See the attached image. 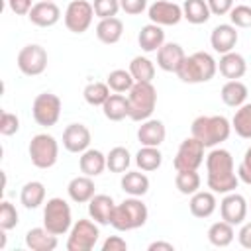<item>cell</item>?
Listing matches in <instances>:
<instances>
[{"label": "cell", "instance_id": "obj_2", "mask_svg": "<svg viewBox=\"0 0 251 251\" xmlns=\"http://www.w3.org/2000/svg\"><path fill=\"white\" fill-rule=\"evenodd\" d=\"M231 133V122L226 116H198L190 126V135L200 139L204 147L214 149Z\"/></svg>", "mask_w": 251, "mask_h": 251}, {"label": "cell", "instance_id": "obj_1", "mask_svg": "<svg viewBox=\"0 0 251 251\" xmlns=\"http://www.w3.org/2000/svg\"><path fill=\"white\" fill-rule=\"evenodd\" d=\"M206 182L216 194H227L237 188L239 176L233 167V157L227 149L214 147L206 155Z\"/></svg>", "mask_w": 251, "mask_h": 251}, {"label": "cell", "instance_id": "obj_31", "mask_svg": "<svg viewBox=\"0 0 251 251\" xmlns=\"http://www.w3.org/2000/svg\"><path fill=\"white\" fill-rule=\"evenodd\" d=\"M102 112L104 116L110 120V122H122L126 118H129V104H127V98L124 94H110V98L104 102L102 106Z\"/></svg>", "mask_w": 251, "mask_h": 251}, {"label": "cell", "instance_id": "obj_10", "mask_svg": "<svg viewBox=\"0 0 251 251\" xmlns=\"http://www.w3.org/2000/svg\"><path fill=\"white\" fill-rule=\"evenodd\" d=\"M204 143L200 139H196L194 135L186 137L180 141L176 155L173 159V165L176 171H198V167L204 163Z\"/></svg>", "mask_w": 251, "mask_h": 251}, {"label": "cell", "instance_id": "obj_24", "mask_svg": "<svg viewBox=\"0 0 251 251\" xmlns=\"http://www.w3.org/2000/svg\"><path fill=\"white\" fill-rule=\"evenodd\" d=\"M137 43L145 53H157L165 43V31L157 24H147L137 33Z\"/></svg>", "mask_w": 251, "mask_h": 251}, {"label": "cell", "instance_id": "obj_34", "mask_svg": "<svg viewBox=\"0 0 251 251\" xmlns=\"http://www.w3.org/2000/svg\"><path fill=\"white\" fill-rule=\"evenodd\" d=\"M208 241L214 245V247H227L233 237H235V231H233V226L226 220H220V222H214L210 227H208Z\"/></svg>", "mask_w": 251, "mask_h": 251}, {"label": "cell", "instance_id": "obj_49", "mask_svg": "<svg viewBox=\"0 0 251 251\" xmlns=\"http://www.w3.org/2000/svg\"><path fill=\"white\" fill-rule=\"evenodd\" d=\"M8 8L16 16H27L29 10L33 8V0H8Z\"/></svg>", "mask_w": 251, "mask_h": 251}, {"label": "cell", "instance_id": "obj_23", "mask_svg": "<svg viewBox=\"0 0 251 251\" xmlns=\"http://www.w3.org/2000/svg\"><path fill=\"white\" fill-rule=\"evenodd\" d=\"M218 71L222 76H226L227 80H239L245 71H247V63H245V57L235 53V51H229V53H224L218 61Z\"/></svg>", "mask_w": 251, "mask_h": 251}, {"label": "cell", "instance_id": "obj_52", "mask_svg": "<svg viewBox=\"0 0 251 251\" xmlns=\"http://www.w3.org/2000/svg\"><path fill=\"white\" fill-rule=\"evenodd\" d=\"M47 2H55V0H47Z\"/></svg>", "mask_w": 251, "mask_h": 251}, {"label": "cell", "instance_id": "obj_25", "mask_svg": "<svg viewBox=\"0 0 251 251\" xmlns=\"http://www.w3.org/2000/svg\"><path fill=\"white\" fill-rule=\"evenodd\" d=\"M25 245L31 251H53L59 245V239L47 227H31L25 233Z\"/></svg>", "mask_w": 251, "mask_h": 251}, {"label": "cell", "instance_id": "obj_3", "mask_svg": "<svg viewBox=\"0 0 251 251\" xmlns=\"http://www.w3.org/2000/svg\"><path fill=\"white\" fill-rule=\"evenodd\" d=\"M216 73H218V61L206 51H196L184 57L180 69L176 71V76L182 82L200 84V82L212 80Z\"/></svg>", "mask_w": 251, "mask_h": 251}, {"label": "cell", "instance_id": "obj_33", "mask_svg": "<svg viewBox=\"0 0 251 251\" xmlns=\"http://www.w3.org/2000/svg\"><path fill=\"white\" fill-rule=\"evenodd\" d=\"M135 165L139 171L143 173H151L157 171L163 163V153L159 151V147H149V145H141V149L135 153Z\"/></svg>", "mask_w": 251, "mask_h": 251}, {"label": "cell", "instance_id": "obj_28", "mask_svg": "<svg viewBox=\"0 0 251 251\" xmlns=\"http://www.w3.org/2000/svg\"><path fill=\"white\" fill-rule=\"evenodd\" d=\"M122 35H124V24H122V20L120 18H104V20H100L98 22V25H96V37L102 41V43H106V45H114V43H118L120 39H122Z\"/></svg>", "mask_w": 251, "mask_h": 251}, {"label": "cell", "instance_id": "obj_22", "mask_svg": "<svg viewBox=\"0 0 251 251\" xmlns=\"http://www.w3.org/2000/svg\"><path fill=\"white\" fill-rule=\"evenodd\" d=\"M218 208V200H216V192L212 190H198L190 196V202H188V210L194 218H210Z\"/></svg>", "mask_w": 251, "mask_h": 251}, {"label": "cell", "instance_id": "obj_4", "mask_svg": "<svg viewBox=\"0 0 251 251\" xmlns=\"http://www.w3.org/2000/svg\"><path fill=\"white\" fill-rule=\"evenodd\" d=\"M147 218H149V210L143 204V200L139 196H129V198L122 200L120 204H116L114 218H112L110 226L118 231H131V229L145 226Z\"/></svg>", "mask_w": 251, "mask_h": 251}, {"label": "cell", "instance_id": "obj_6", "mask_svg": "<svg viewBox=\"0 0 251 251\" xmlns=\"http://www.w3.org/2000/svg\"><path fill=\"white\" fill-rule=\"evenodd\" d=\"M43 227L55 235H65L73 227V212L67 200L53 196L45 202L43 208Z\"/></svg>", "mask_w": 251, "mask_h": 251}, {"label": "cell", "instance_id": "obj_9", "mask_svg": "<svg viewBox=\"0 0 251 251\" xmlns=\"http://www.w3.org/2000/svg\"><path fill=\"white\" fill-rule=\"evenodd\" d=\"M61 98L53 92H41L33 98L31 104V114L37 126L41 127H51L59 122L61 118Z\"/></svg>", "mask_w": 251, "mask_h": 251}, {"label": "cell", "instance_id": "obj_18", "mask_svg": "<svg viewBox=\"0 0 251 251\" xmlns=\"http://www.w3.org/2000/svg\"><path fill=\"white\" fill-rule=\"evenodd\" d=\"M116 202L108 194H94L88 202V216L98 224V226H110L114 218Z\"/></svg>", "mask_w": 251, "mask_h": 251}, {"label": "cell", "instance_id": "obj_37", "mask_svg": "<svg viewBox=\"0 0 251 251\" xmlns=\"http://www.w3.org/2000/svg\"><path fill=\"white\" fill-rule=\"evenodd\" d=\"M200 184H202V178H200L198 171H176L175 186L178 188L180 194L192 196L194 192L200 190Z\"/></svg>", "mask_w": 251, "mask_h": 251}, {"label": "cell", "instance_id": "obj_7", "mask_svg": "<svg viewBox=\"0 0 251 251\" xmlns=\"http://www.w3.org/2000/svg\"><path fill=\"white\" fill-rule=\"evenodd\" d=\"M29 159L37 169H51L59 159V143L49 133H37L31 137L27 147Z\"/></svg>", "mask_w": 251, "mask_h": 251}, {"label": "cell", "instance_id": "obj_38", "mask_svg": "<svg viewBox=\"0 0 251 251\" xmlns=\"http://www.w3.org/2000/svg\"><path fill=\"white\" fill-rule=\"evenodd\" d=\"M131 165V155L126 147H114L106 155V167L110 173H126Z\"/></svg>", "mask_w": 251, "mask_h": 251}, {"label": "cell", "instance_id": "obj_27", "mask_svg": "<svg viewBox=\"0 0 251 251\" xmlns=\"http://www.w3.org/2000/svg\"><path fill=\"white\" fill-rule=\"evenodd\" d=\"M120 186H122V190L126 194L141 198V196H145L149 192V178L141 171H126V173H122Z\"/></svg>", "mask_w": 251, "mask_h": 251}, {"label": "cell", "instance_id": "obj_17", "mask_svg": "<svg viewBox=\"0 0 251 251\" xmlns=\"http://www.w3.org/2000/svg\"><path fill=\"white\" fill-rule=\"evenodd\" d=\"M237 39H239V33L235 29V25H231V24H220L210 33V45L220 55L233 51Z\"/></svg>", "mask_w": 251, "mask_h": 251}, {"label": "cell", "instance_id": "obj_40", "mask_svg": "<svg viewBox=\"0 0 251 251\" xmlns=\"http://www.w3.org/2000/svg\"><path fill=\"white\" fill-rule=\"evenodd\" d=\"M82 96L90 106H104V102L110 98V86L108 82H88L82 90Z\"/></svg>", "mask_w": 251, "mask_h": 251}, {"label": "cell", "instance_id": "obj_30", "mask_svg": "<svg viewBox=\"0 0 251 251\" xmlns=\"http://www.w3.org/2000/svg\"><path fill=\"white\" fill-rule=\"evenodd\" d=\"M247 86L241 82V80H227L222 90H220V96H222V102L229 108H239L241 104H245L247 100Z\"/></svg>", "mask_w": 251, "mask_h": 251}, {"label": "cell", "instance_id": "obj_13", "mask_svg": "<svg viewBox=\"0 0 251 251\" xmlns=\"http://www.w3.org/2000/svg\"><path fill=\"white\" fill-rule=\"evenodd\" d=\"M247 212H249V206H247L245 196L237 194L235 190L224 194V198L220 202V216H222V220L229 222L231 226H241L245 222V218H247Z\"/></svg>", "mask_w": 251, "mask_h": 251}, {"label": "cell", "instance_id": "obj_19", "mask_svg": "<svg viewBox=\"0 0 251 251\" xmlns=\"http://www.w3.org/2000/svg\"><path fill=\"white\" fill-rule=\"evenodd\" d=\"M184 57H186V53L178 43H173V41L163 43L161 49L157 51V67L165 73H176L180 69Z\"/></svg>", "mask_w": 251, "mask_h": 251}, {"label": "cell", "instance_id": "obj_32", "mask_svg": "<svg viewBox=\"0 0 251 251\" xmlns=\"http://www.w3.org/2000/svg\"><path fill=\"white\" fill-rule=\"evenodd\" d=\"M210 16H212V12H210L206 0H184V4H182V18L188 24H194V25L206 24L210 20Z\"/></svg>", "mask_w": 251, "mask_h": 251}, {"label": "cell", "instance_id": "obj_42", "mask_svg": "<svg viewBox=\"0 0 251 251\" xmlns=\"http://www.w3.org/2000/svg\"><path fill=\"white\" fill-rule=\"evenodd\" d=\"M229 20H231V25L235 27H251V6L247 4L233 6L229 10Z\"/></svg>", "mask_w": 251, "mask_h": 251}, {"label": "cell", "instance_id": "obj_21", "mask_svg": "<svg viewBox=\"0 0 251 251\" xmlns=\"http://www.w3.org/2000/svg\"><path fill=\"white\" fill-rule=\"evenodd\" d=\"M67 194L73 202L76 204H88L90 198L96 194V186H94V180L92 176L88 175H80V176H75L69 180L67 184Z\"/></svg>", "mask_w": 251, "mask_h": 251}, {"label": "cell", "instance_id": "obj_43", "mask_svg": "<svg viewBox=\"0 0 251 251\" xmlns=\"http://www.w3.org/2000/svg\"><path fill=\"white\" fill-rule=\"evenodd\" d=\"M94 8V16L104 20V18H114L122 8H120V0H94L92 2Z\"/></svg>", "mask_w": 251, "mask_h": 251}, {"label": "cell", "instance_id": "obj_36", "mask_svg": "<svg viewBox=\"0 0 251 251\" xmlns=\"http://www.w3.org/2000/svg\"><path fill=\"white\" fill-rule=\"evenodd\" d=\"M231 129L239 137L251 139V102H245L235 110L231 118Z\"/></svg>", "mask_w": 251, "mask_h": 251}, {"label": "cell", "instance_id": "obj_51", "mask_svg": "<svg viewBox=\"0 0 251 251\" xmlns=\"http://www.w3.org/2000/svg\"><path fill=\"white\" fill-rule=\"evenodd\" d=\"M147 249L149 251H175V245L169 241H153V243H149Z\"/></svg>", "mask_w": 251, "mask_h": 251}, {"label": "cell", "instance_id": "obj_39", "mask_svg": "<svg viewBox=\"0 0 251 251\" xmlns=\"http://www.w3.org/2000/svg\"><path fill=\"white\" fill-rule=\"evenodd\" d=\"M106 82H108L110 90H112V92H118V94H122V92H129L131 86L135 84L131 73L126 71V69H116V71H112V73L106 76Z\"/></svg>", "mask_w": 251, "mask_h": 251}, {"label": "cell", "instance_id": "obj_47", "mask_svg": "<svg viewBox=\"0 0 251 251\" xmlns=\"http://www.w3.org/2000/svg\"><path fill=\"white\" fill-rule=\"evenodd\" d=\"M206 2L214 16H226L233 8V0H206Z\"/></svg>", "mask_w": 251, "mask_h": 251}, {"label": "cell", "instance_id": "obj_26", "mask_svg": "<svg viewBox=\"0 0 251 251\" xmlns=\"http://www.w3.org/2000/svg\"><path fill=\"white\" fill-rule=\"evenodd\" d=\"M78 169L82 175H88V176H98L104 173L106 167V155L100 151V149H86L80 153L78 157Z\"/></svg>", "mask_w": 251, "mask_h": 251}, {"label": "cell", "instance_id": "obj_48", "mask_svg": "<svg viewBox=\"0 0 251 251\" xmlns=\"http://www.w3.org/2000/svg\"><path fill=\"white\" fill-rule=\"evenodd\" d=\"M126 249H127V243L120 235H108L102 243V251H126Z\"/></svg>", "mask_w": 251, "mask_h": 251}, {"label": "cell", "instance_id": "obj_20", "mask_svg": "<svg viewBox=\"0 0 251 251\" xmlns=\"http://www.w3.org/2000/svg\"><path fill=\"white\" fill-rule=\"evenodd\" d=\"M167 137V127L161 120H145L141 122V126L137 127V139L141 145H149V147H159Z\"/></svg>", "mask_w": 251, "mask_h": 251}, {"label": "cell", "instance_id": "obj_12", "mask_svg": "<svg viewBox=\"0 0 251 251\" xmlns=\"http://www.w3.org/2000/svg\"><path fill=\"white\" fill-rule=\"evenodd\" d=\"M94 18V8L88 0H71L65 10V25L73 33H84Z\"/></svg>", "mask_w": 251, "mask_h": 251}, {"label": "cell", "instance_id": "obj_16", "mask_svg": "<svg viewBox=\"0 0 251 251\" xmlns=\"http://www.w3.org/2000/svg\"><path fill=\"white\" fill-rule=\"evenodd\" d=\"M29 22L37 27H51L61 20V10L55 2H47V0H39L33 4V8L27 14Z\"/></svg>", "mask_w": 251, "mask_h": 251}, {"label": "cell", "instance_id": "obj_50", "mask_svg": "<svg viewBox=\"0 0 251 251\" xmlns=\"http://www.w3.org/2000/svg\"><path fill=\"white\" fill-rule=\"evenodd\" d=\"M237 241H239L241 247L251 249V222H243L241 224V229L237 233Z\"/></svg>", "mask_w": 251, "mask_h": 251}, {"label": "cell", "instance_id": "obj_5", "mask_svg": "<svg viewBox=\"0 0 251 251\" xmlns=\"http://www.w3.org/2000/svg\"><path fill=\"white\" fill-rule=\"evenodd\" d=\"M129 104V120L145 122L151 118L157 106V90L153 82H135L127 94Z\"/></svg>", "mask_w": 251, "mask_h": 251}, {"label": "cell", "instance_id": "obj_15", "mask_svg": "<svg viewBox=\"0 0 251 251\" xmlns=\"http://www.w3.org/2000/svg\"><path fill=\"white\" fill-rule=\"evenodd\" d=\"M92 135L84 124H69L63 131V147L69 153H82L90 147Z\"/></svg>", "mask_w": 251, "mask_h": 251}, {"label": "cell", "instance_id": "obj_14", "mask_svg": "<svg viewBox=\"0 0 251 251\" xmlns=\"http://www.w3.org/2000/svg\"><path fill=\"white\" fill-rule=\"evenodd\" d=\"M147 16L151 20V24L157 25H176L182 20V6L169 2V0H155L149 8H147Z\"/></svg>", "mask_w": 251, "mask_h": 251}, {"label": "cell", "instance_id": "obj_11", "mask_svg": "<svg viewBox=\"0 0 251 251\" xmlns=\"http://www.w3.org/2000/svg\"><path fill=\"white\" fill-rule=\"evenodd\" d=\"M16 63H18V69L22 75L37 76L47 69V51L37 43H29L20 49Z\"/></svg>", "mask_w": 251, "mask_h": 251}, {"label": "cell", "instance_id": "obj_41", "mask_svg": "<svg viewBox=\"0 0 251 251\" xmlns=\"http://www.w3.org/2000/svg\"><path fill=\"white\" fill-rule=\"evenodd\" d=\"M18 222H20V216H18L16 206L12 202L4 200L0 204V227L8 231V229H14L18 226Z\"/></svg>", "mask_w": 251, "mask_h": 251}, {"label": "cell", "instance_id": "obj_8", "mask_svg": "<svg viewBox=\"0 0 251 251\" xmlns=\"http://www.w3.org/2000/svg\"><path fill=\"white\" fill-rule=\"evenodd\" d=\"M98 237H100V229L92 218L76 220L69 231L67 251H90L98 243Z\"/></svg>", "mask_w": 251, "mask_h": 251}, {"label": "cell", "instance_id": "obj_46", "mask_svg": "<svg viewBox=\"0 0 251 251\" xmlns=\"http://www.w3.org/2000/svg\"><path fill=\"white\" fill-rule=\"evenodd\" d=\"M120 8L129 16H137L147 10V0H120Z\"/></svg>", "mask_w": 251, "mask_h": 251}, {"label": "cell", "instance_id": "obj_35", "mask_svg": "<svg viewBox=\"0 0 251 251\" xmlns=\"http://www.w3.org/2000/svg\"><path fill=\"white\" fill-rule=\"evenodd\" d=\"M127 71L131 73L135 82H153V78H155V65L151 59H147L143 55L133 57Z\"/></svg>", "mask_w": 251, "mask_h": 251}, {"label": "cell", "instance_id": "obj_29", "mask_svg": "<svg viewBox=\"0 0 251 251\" xmlns=\"http://www.w3.org/2000/svg\"><path fill=\"white\" fill-rule=\"evenodd\" d=\"M20 202L27 210H35L45 202V184L39 180H29L22 186Z\"/></svg>", "mask_w": 251, "mask_h": 251}, {"label": "cell", "instance_id": "obj_44", "mask_svg": "<svg viewBox=\"0 0 251 251\" xmlns=\"http://www.w3.org/2000/svg\"><path fill=\"white\" fill-rule=\"evenodd\" d=\"M18 129H20V118L12 112H2V116H0V133L10 137V135L18 133Z\"/></svg>", "mask_w": 251, "mask_h": 251}, {"label": "cell", "instance_id": "obj_45", "mask_svg": "<svg viewBox=\"0 0 251 251\" xmlns=\"http://www.w3.org/2000/svg\"><path fill=\"white\" fill-rule=\"evenodd\" d=\"M237 176H239L241 182L251 184V145L243 153V159H241V163L237 167Z\"/></svg>", "mask_w": 251, "mask_h": 251}]
</instances>
